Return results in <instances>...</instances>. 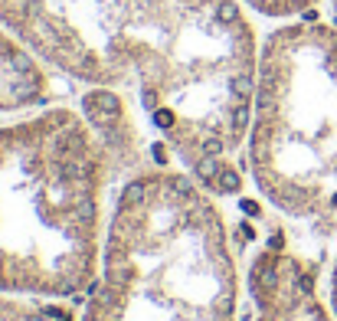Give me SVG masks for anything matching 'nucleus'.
<instances>
[{
  "label": "nucleus",
  "instance_id": "obj_1",
  "mask_svg": "<svg viewBox=\"0 0 337 321\" xmlns=\"http://www.w3.org/2000/svg\"><path fill=\"white\" fill-rule=\"evenodd\" d=\"M0 23L56 76L125 95L220 200L243 190L262 36L239 0H0Z\"/></svg>",
  "mask_w": 337,
  "mask_h": 321
},
{
  "label": "nucleus",
  "instance_id": "obj_2",
  "mask_svg": "<svg viewBox=\"0 0 337 321\" xmlns=\"http://www.w3.org/2000/svg\"><path fill=\"white\" fill-rule=\"evenodd\" d=\"M115 177V151L82 108L0 118V292L82 302L102 266Z\"/></svg>",
  "mask_w": 337,
  "mask_h": 321
},
{
  "label": "nucleus",
  "instance_id": "obj_3",
  "mask_svg": "<svg viewBox=\"0 0 337 321\" xmlns=\"http://www.w3.org/2000/svg\"><path fill=\"white\" fill-rule=\"evenodd\" d=\"M246 279L220 197L177 161L111 197L98 279L79 321H243Z\"/></svg>",
  "mask_w": 337,
  "mask_h": 321
},
{
  "label": "nucleus",
  "instance_id": "obj_4",
  "mask_svg": "<svg viewBox=\"0 0 337 321\" xmlns=\"http://www.w3.org/2000/svg\"><path fill=\"white\" fill-rule=\"evenodd\" d=\"M246 177L288 223L337 219V26L285 20L259 39Z\"/></svg>",
  "mask_w": 337,
  "mask_h": 321
},
{
  "label": "nucleus",
  "instance_id": "obj_5",
  "mask_svg": "<svg viewBox=\"0 0 337 321\" xmlns=\"http://www.w3.org/2000/svg\"><path fill=\"white\" fill-rule=\"evenodd\" d=\"M249 315L243 321H337L318 289V266L275 233L249 256L246 266Z\"/></svg>",
  "mask_w": 337,
  "mask_h": 321
},
{
  "label": "nucleus",
  "instance_id": "obj_6",
  "mask_svg": "<svg viewBox=\"0 0 337 321\" xmlns=\"http://www.w3.org/2000/svg\"><path fill=\"white\" fill-rule=\"evenodd\" d=\"M56 102V72L10 26L0 23V118Z\"/></svg>",
  "mask_w": 337,
  "mask_h": 321
},
{
  "label": "nucleus",
  "instance_id": "obj_7",
  "mask_svg": "<svg viewBox=\"0 0 337 321\" xmlns=\"http://www.w3.org/2000/svg\"><path fill=\"white\" fill-rule=\"evenodd\" d=\"M0 321H79V308L53 298H26L0 292Z\"/></svg>",
  "mask_w": 337,
  "mask_h": 321
},
{
  "label": "nucleus",
  "instance_id": "obj_8",
  "mask_svg": "<svg viewBox=\"0 0 337 321\" xmlns=\"http://www.w3.org/2000/svg\"><path fill=\"white\" fill-rule=\"evenodd\" d=\"M252 16H262V20H298V16L311 13L321 0H239Z\"/></svg>",
  "mask_w": 337,
  "mask_h": 321
},
{
  "label": "nucleus",
  "instance_id": "obj_9",
  "mask_svg": "<svg viewBox=\"0 0 337 321\" xmlns=\"http://www.w3.org/2000/svg\"><path fill=\"white\" fill-rule=\"evenodd\" d=\"M328 302L337 315V252H334V262H331V272H328Z\"/></svg>",
  "mask_w": 337,
  "mask_h": 321
},
{
  "label": "nucleus",
  "instance_id": "obj_10",
  "mask_svg": "<svg viewBox=\"0 0 337 321\" xmlns=\"http://www.w3.org/2000/svg\"><path fill=\"white\" fill-rule=\"evenodd\" d=\"M331 23L337 26V0H331Z\"/></svg>",
  "mask_w": 337,
  "mask_h": 321
}]
</instances>
